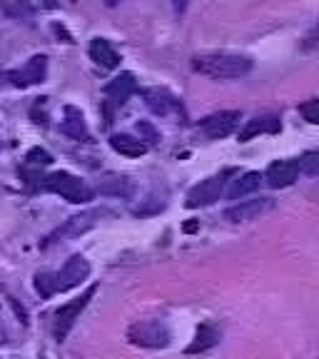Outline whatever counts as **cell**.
I'll list each match as a JSON object with an SVG mask.
<instances>
[{
    "label": "cell",
    "instance_id": "cell-1",
    "mask_svg": "<svg viewBox=\"0 0 319 359\" xmlns=\"http://www.w3.org/2000/svg\"><path fill=\"white\" fill-rule=\"evenodd\" d=\"M195 70L208 78L230 80L242 78L252 70V60L245 55H232V53H208V55L195 57Z\"/></svg>",
    "mask_w": 319,
    "mask_h": 359
},
{
    "label": "cell",
    "instance_id": "cell-2",
    "mask_svg": "<svg viewBox=\"0 0 319 359\" xmlns=\"http://www.w3.org/2000/svg\"><path fill=\"white\" fill-rule=\"evenodd\" d=\"M43 185L48 187L50 192H55V195L65 197L67 202H88L90 197H93V190L85 185L83 180L75 177V175H70V172H53V175H48Z\"/></svg>",
    "mask_w": 319,
    "mask_h": 359
},
{
    "label": "cell",
    "instance_id": "cell-3",
    "mask_svg": "<svg viewBox=\"0 0 319 359\" xmlns=\"http://www.w3.org/2000/svg\"><path fill=\"white\" fill-rule=\"evenodd\" d=\"M95 292H97V287L93 285L88 292H85V294H80V297L73 299V302L62 304V307L55 312V337L60 339V342L67 337V332L73 330L75 322L80 320V312H83V309L88 307L90 299L95 297Z\"/></svg>",
    "mask_w": 319,
    "mask_h": 359
},
{
    "label": "cell",
    "instance_id": "cell-4",
    "mask_svg": "<svg viewBox=\"0 0 319 359\" xmlns=\"http://www.w3.org/2000/svg\"><path fill=\"white\" fill-rule=\"evenodd\" d=\"M128 337L130 342L140 344V347H168L170 344V330L157 320L137 322V325L130 327Z\"/></svg>",
    "mask_w": 319,
    "mask_h": 359
},
{
    "label": "cell",
    "instance_id": "cell-5",
    "mask_svg": "<svg viewBox=\"0 0 319 359\" xmlns=\"http://www.w3.org/2000/svg\"><path fill=\"white\" fill-rule=\"evenodd\" d=\"M224 175H227V172H224ZM224 175H215V177L202 180L200 185L192 187V190L187 192V200H185L187 208H190V210L208 208V205L217 202L219 195H222V187H224Z\"/></svg>",
    "mask_w": 319,
    "mask_h": 359
},
{
    "label": "cell",
    "instance_id": "cell-6",
    "mask_svg": "<svg viewBox=\"0 0 319 359\" xmlns=\"http://www.w3.org/2000/svg\"><path fill=\"white\" fill-rule=\"evenodd\" d=\"M90 275V262L85 257H80V255H75V257H70L65 262V267L57 272V275H53V282H55V292H67L73 290V287H78L80 282H85Z\"/></svg>",
    "mask_w": 319,
    "mask_h": 359
},
{
    "label": "cell",
    "instance_id": "cell-7",
    "mask_svg": "<svg viewBox=\"0 0 319 359\" xmlns=\"http://www.w3.org/2000/svg\"><path fill=\"white\" fill-rule=\"evenodd\" d=\"M237 125H240V112L237 110H224V112H215V115H210V118H205L200 123V130L208 137H227V135H232L237 130Z\"/></svg>",
    "mask_w": 319,
    "mask_h": 359
},
{
    "label": "cell",
    "instance_id": "cell-8",
    "mask_svg": "<svg viewBox=\"0 0 319 359\" xmlns=\"http://www.w3.org/2000/svg\"><path fill=\"white\" fill-rule=\"evenodd\" d=\"M269 210H275V200L272 197H259V200H247L235 205V208L224 210V217L230 222H250V219L262 217Z\"/></svg>",
    "mask_w": 319,
    "mask_h": 359
},
{
    "label": "cell",
    "instance_id": "cell-9",
    "mask_svg": "<svg viewBox=\"0 0 319 359\" xmlns=\"http://www.w3.org/2000/svg\"><path fill=\"white\" fill-rule=\"evenodd\" d=\"M45 73H48V57L45 55H35L28 60V65L22 70H13V73H6L8 83L15 85V88H25V85H35L43 83Z\"/></svg>",
    "mask_w": 319,
    "mask_h": 359
},
{
    "label": "cell",
    "instance_id": "cell-10",
    "mask_svg": "<svg viewBox=\"0 0 319 359\" xmlns=\"http://www.w3.org/2000/svg\"><path fill=\"white\" fill-rule=\"evenodd\" d=\"M299 170H297V160H277V163H272L267 168V175H264V180H267L269 187H275V190H280V187H290L294 180H297Z\"/></svg>",
    "mask_w": 319,
    "mask_h": 359
},
{
    "label": "cell",
    "instance_id": "cell-11",
    "mask_svg": "<svg viewBox=\"0 0 319 359\" xmlns=\"http://www.w3.org/2000/svg\"><path fill=\"white\" fill-rule=\"evenodd\" d=\"M135 90H137V83H135V75L133 73H120L115 80H110L105 88V95L110 97L115 105H123L128 102V97L133 95Z\"/></svg>",
    "mask_w": 319,
    "mask_h": 359
},
{
    "label": "cell",
    "instance_id": "cell-12",
    "mask_svg": "<svg viewBox=\"0 0 319 359\" xmlns=\"http://www.w3.org/2000/svg\"><path fill=\"white\" fill-rule=\"evenodd\" d=\"M60 128H62V133H65L67 137H73V140H88V137H90L83 112H80L78 107H73V105L65 107V120H62Z\"/></svg>",
    "mask_w": 319,
    "mask_h": 359
},
{
    "label": "cell",
    "instance_id": "cell-13",
    "mask_svg": "<svg viewBox=\"0 0 319 359\" xmlns=\"http://www.w3.org/2000/svg\"><path fill=\"white\" fill-rule=\"evenodd\" d=\"M90 57H93L100 67H105V70H112V67L120 65V55L115 53V48L102 38H95L93 43H90Z\"/></svg>",
    "mask_w": 319,
    "mask_h": 359
},
{
    "label": "cell",
    "instance_id": "cell-14",
    "mask_svg": "<svg viewBox=\"0 0 319 359\" xmlns=\"http://www.w3.org/2000/svg\"><path fill=\"white\" fill-rule=\"evenodd\" d=\"M262 133H280V120L275 115H264V118H254L240 130V142H247L257 137Z\"/></svg>",
    "mask_w": 319,
    "mask_h": 359
},
{
    "label": "cell",
    "instance_id": "cell-15",
    "mask_svg": "<svg viewBox=\"0 0 319 359\" xmlns=\"http://www.w3.org/2000/svg\"><path fill=\"white\" fill-rule=\"evenodd\" d=\"M110 147L115 152L125 157H140L147 152V145L140 137H133V135H112L110 137Z\"/></svg>",
    "mask_w": 319,
    "mask_h": 359
},
{
    "label": "cell",
    "instance_id": "cell-16",
    "mask_svg": "<svg viewBox=\"0 0 319 359\" xmlns=\"http://www.w3.org/2000/svg\"><path fill=\"white\" fill-rule=\"evenodd\" d=\"M95 217H100V212H85V215H78V217H70L65 224H62L60 230L50 237V240H55V237H75V235H80V232L90 230V227L95 224Z\"/></svg>",
    "mask_w": 319,
    "mask_h": 359
},
{
    "label": "cell",
    "instance_id": "cell-17",
    "mask_svg": "<svg viewBox=\"0 0 319 359\" xmlns=\"http://www.w3.org/2000/svg\"><path fill=\"white\" fill-rule=\"evenodd\" d=\"M145 102L155 115H168L177 102L175 97L170 95L168 90H160V88H152V90H145Z\"/></svg>",
    "mask_w": 319,
    "mask_h": 359
},
{
    "label": "cell",
    "instance_id": "cell-18",
    "mask_svg": "<svg viewBox=\"0 0 319 359\" xmlns=\"http://www.w3.org/2000/svg\"><path fill=\"white\" fill-rule=\"evenodd\" d=\"M259 182H262V175H259V172H245L242 177H237L235 182H232V187H230V192H227V197H230V200H237V197L250 195V192L257 190Z\"/></svg>",
    "mask_w": 319,
    "mask_h": 359
},
{
    "label": "cell",
    "instance_id": "cell-19",
    "mask_svg": "<svg viewBox=\"0 0 319 359\" xmlns=\"http://www.w3.org/2000/svg\"><path fill=\"white\" fill-rule=\"evenodd\" d=\"M217 339H219V334H217V330H215L212 325H202L200 332H197V337H195V342L187 347V352H190V354L205 352V349L215 347V344H217Z\"/></svg>",
    "mask_w": 319,
    "mask_h": 359
},
{
    "label": "cell",
    "instance_id": "cell-20",
    "mask_svg": "<svg viewBox=\"0 0 319 359\" xmlns=\"http://www.w3.org/2000/svg\"><path fill=\"white\" fill-rule=\"evenodd\" d=\"M297 170L302 175H307V177H314V175H319V150L304 152V155L297 160Z\"/></svg>",
    "mask_w": 319,
    "mask_h": 359
},
{
    "label": "cell",
    "instance_id": "cell-21",
    "mask_svg": "<svg viewBox=\"0 0 319 359\" xmlns=\"http://www.w3.org/2000/svg\"><path fill=\"white\" fill-rule=\"evenodd\" d=\"M35 290L40 292V297L48 299L55 294V282H53V275H48V272H43V275L35 277Z\"/></svg>",
    "mask_w": 319,
    "mask_h": 359
},
{
    "label": "cell",
    "instance_id": "cell-22",
    "mask_svg": "<svg viewBox=\"0 0 319 359\" xmlns=\"http://www.w3.org/2000/svg\"><path fill=\"white\" fill-rule=\"evenodd\" d=\"M299 112H302V118L307 120V123H319V97L317 100H307L299 107Z\"/></svg>",
    "mask_w": 319,
    "mask_h": 359
},
{
    "label": "cell",
    "instance_id": "cell-23",
    "mask_svg": "<svg viewBox=\"0 0 319 359\" xmlns=\"http://www.w3.org/2000/svg\"><path fill=\"white\" fill-rule=\"evenodd\" d=\"M302 48H304V50H319V20L314 22L312 30H309V33L304 35Z\"/></svg>",
    "mask_w": 319,
    "mask_h": 359
},
{
    "label": "cell",
    "instance_id": "cell-24",
    "mask_svg": "<svg viewBox=\"0 0 319 359\" xmlns=\"http://www.w3.org/2000/svg\"><path fill=\"white\" fill-rule=\"evenodd\" d=\"M28 163L30 165H50L53 157H50V152L40 150V147H33V150L28 152Z\"/></svg>",
    "mask_w": 319,
    "mask_h": 359
},
{
    "label": "cell",
    "instance_id": "cell-25",
    "mask_svg": "<svg viewBox=\"0 0 319 359\" xmlns=\"http://www.w3.org/2000/svg\"><path fill=\"white\" fill-rule=\"evenodd\" d=\"M140 130H142V133H145V135H147V140H150V142H155V140H157V135H155V130H152V128H150V125H145V123H142V125H140Z\"/></svg>",
    "mask_w": 319,
    "mask_h": 359
},
{
    "label": "cell",
    "instance_id": "cell-26",
    "mask_svg": "<svg viewBox=\"0 0 319 359\" xmlns=\"http://www.w3.org/2000/svg\"><path fill=\"white\" fill-rule=\"evenodd\" d=\"M170 3H172V6L177 8V11H182V8L187 6V0H170Z\"/></svg>",
    "mask_w": 319,
    "mask_h": 359
}]
</instances>
